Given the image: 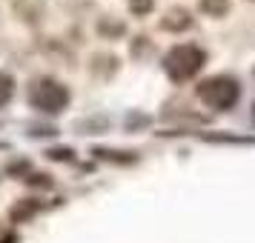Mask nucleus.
I'll return each mask as SVG.
<instances>
[{"instance_id":"4","label":"nucleus","mask_w":255,"mask_h":243,"mask_svg":"<svg viewBox=\"0 0 255 243\" xmlns=\"http://www.w3.org/2000/svg\"><path fill=\"white\" fill-rule=\"evenodd\" d=\"M161 26L166 29V32H184V29L192 26V17H189L186 9H172V12L161 20Z\"/></svg>"},{"instance_id":"9","label":"nucleus","mask_w":255,"mask_h":243,"mask_svg":"<svg viewBox=\"0 0 255 243\" xmlns=\"http://www.w3.org/2000/svg\"><path fill=\"white\" fill-rule=\"evenodd\" d=\"M204 140H215V143H255V138H232V135H207Z\"/></svg>"},{"instance_id":"8","label":"nucleus","mask_w":255,"mask_h":243,"mask_svg":"<svg viewBox=\"0 0 255 243\" xmlns=\"http://www.w3.org/2000/svg\"><path fill=\"white\" fill-rule=\"evenodd\" d=\"M152 6H155V0H129V9H132V14H149Z\"/></svg>"},{"instance_id":"5","label":"nucleus","mask_w":255,"mask_h":243,"mask_svg":"<svg viewBox=\"0 0 255 243\" xmlns=\"http://www.w3.org/2000/svg\"><path fill=\"white\" fill-rule=\"evenodd\" d=\"M37 209H40V203H37V200H23V203H14L9 215H12L14 223H20V220H26L29 215H35Z\"/></svg>"},{"instance_id":"3","label":"nucleus","mask_w":255,"mask_h":243,"mask_svg":"<svg viewBox=\"0 0 255 243\" xmlns=\"http://www.w3.org/2000/svg\"><path fill=\"white\" fill-rule=\"evenodd\" d=\"M198 97H201L209 109L227 112V109H232V106L238 103L241 86H238V81L230 78V75H215V78H207V81L198 83Z\"/></svg>"},{"instance_id":"7","label":"nucleus","mask_w":255,"mask_h":243,"mask_svg":"<svg viewBox=\"0 0 255 243\" xmlns=\"http://www.w3.org/2000/svg\"><path fill=\"white\" fill-rule=\"evenodd\" d=\"M12 94H14V81L6 72H0V109L12 100Z\"/></svg>"},{"instance_id":"11","label":"nucleus","mask_w":255,"mask_h":243,"mask_svg":"<svg viewBox=\"0 0 255 243\" xmlns=\"http://www.w3.org/2000/svg\"><path fill=\"white\" fill-rule=\"evenodd\" d=\"M0 243H14V238H6V241H0Z\"/></svg>"},{"instance_id":"2","label":"nucleus","mask_w":255,"mask_h":243,"mask_svg":"<svg viewBox=\"0 0 255 243\" xmlns=\"http://www.w3.org/2000/svg\"><path fill=\"white\" fill-rule=\"evenodd\" d=\"M207 63V55H204V49L192 46V43H181V46H175L166 52V58H163V72H166V78L175 83H184V81H192L201 66Z\"/></svg>"},{"instance_id":"10","label":"nucleus","mask_w":255,"mask_h":243,"mask_svg":"<svg viewBox=\"0 0 255 243\" xmlns=\"http://www.w3.org/2000/svg\"><path fill=\"white\" fill-rule=\"evenodd\" d=\"M46 155L52 158V161H72V155H75V152H72V149H49Z\"/></svg>"},{"instance_id":"6","label":"nucleus","mask_w":255,"mask_h":243,"mask_svg":"<svg viewBox=\"0 0 255 243\" xmlns=\"http://www.w3.org/2000/svg\"><path fill=\"white\" fill-rule=\"evenodd\" d=\"M201 9L209 17H224V14L230 12V0H201Z\"/></svg>"},{"instance_id":"1","label":"nucleus","mask_w":255,"mask_h":243,"mask_svg":"<svg viewBox=\"0 0 255 243\" xmlns=\"http://www.w3.org/2000/svg\"><path fill=\"white\" fill-rule=\"evenodd\" d=\"M29 106L43 112V115H58L69 106V89L55 78H35L29 83Z\"/></svg>"}]
</instances>
